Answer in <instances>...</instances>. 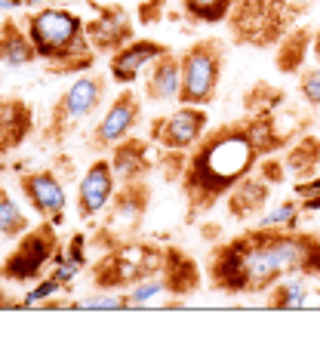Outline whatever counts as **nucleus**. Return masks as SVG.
I'll use <instances>...</instances> for the list:
<instances>
[{"instance_id":"obj_1","label":"nucleus","mask_w":320,"mask_h":360,"mask_svg":"<svg viewBox=\"0 0 320 360\" xmlns=\"http://www.w3.org/2000/svg\"><path fill=\"white\" fill-rule=\"evenodd\" d=\"M299 133L305 129H281L277 111L243 114L203 133L200 142L188 151V167L179 182L188 210L185 219L197 222L210 210H216L243 176L256 173L262 158L283 151Z\"/></svg>"},{"instance_id":"obj_2","label":"nucleus","mask_w":320,"mask_h":360,"mask_svg":"<svg viewBox=\"0 0 320 360\" xmlns=\"http://www.w3.org/2000/svg\"><path fill=\"white\" fill-rule=\"evenodd\" d=\"M286 274L320 283V234L299 228H246L210 250V286L225 296H259Z\"/></svg>"},{"instance_id":"obj_3","label":"nucleus","mask_w":320,"mask_h":360,"mask_svg":"<svg viewBox=\"0 0 320 360\" xmlns=\"http://www.w3.org/2000/svg\"><path fill=\"white\" fill-rule=\"evenodd\" d=\"M37 59L49 65L53 75H87L98 53L87 37V19L65 6H40L22 19Z\"/></svg>"},{"instance_id":"obj_4","label":"nucleus","mask_w":320,"mask_h":360,"mask_svg":"<svg viewBox=\"0 0 320 360\" xmlns=\"http://www.w3.org/2000/svg\"><path fill=\"white\" fill-rule=\"evenodd\" d=\"M167 247L151 240H123L117 247L105 250L93 265H89V283L96 292H117L129 286L148 281V277L160 274Z\"/></svg>"},{"instance_id":"obj_5","label":"nucleus","mask_w":320,"mask_h":360,"mask_svg":"<svg viewBox=\"0 0 320 360\" xmlns=\"http://www.w3.org/2000/svg\"><path fill=\"white\" fill-rule=\"evenodd\" d=\"M299 15L293 13L290 0H234L228 15L231 40L241 46L268 50L283 40V34L295 25Z\"/></svg>"},{"instance_id":"obj_6","label":"nucleus","mask_w":320,"mask_h":360,"mask_svg":"<svg viewBox=\"0 0 320 360\" xmlns=\"http://www.w3.org/2000/svg\"><path fill=\"white\" fill-rule=\"evenodd\" d=\"M151 198H154L151 185L145 179H139V182H120L108 210H105L102 225H96L93 237H89V247L105 252L123 240L139 237V231L145 225V216H148V207H151Z\"/></svg>"},{"instance_id":"obj_7","label":"nucleus","mask_w":320,"mask_h":360,"mask_svg":"<svg viewBox=\"0 0 320 360\" xmlns=\"http://www.w3.org/2000/svg\"><path fill=\"white\" fill-rule=\"evenodd\" d=\"M105 93H108V75H96V71H87L80 75L74 84L65 89V93L56 99L53 111H49L44 129V142H53V145H62L74 129L84 124L87 117L102 108L105 102Z\"/></svg>"},{"instance_id":"obj_8","label":"nucleus","mask_w":320,"mask_h":360,"mask_svg":"<svg viewBox=\"0 0 320 360\" xmlns=\"http://www.w3.org/2000/svg\"><path fill=\"white\" fill-rule=\"evenodd\" d=\"M179 65H182V86L176 102L200 105V108L216 102L222 68H225V44L219 37L194 40L179 53Z\"/></svg>"},{"instance_id":"obj_9","label":"nucleus","mask_w":320,"mask_h":360,"mask_svg":"<svg viewBox=\"0 0 320 360\" xmlns=\"http://www.w3.org/2000/svg\"><path fill=\"white\" fill-rule=\"evenodd\" d=\"M56 222L49 219H40L37 225H31L15 247L6 252V259L0 262V281L6 283H34L44 277L46 265H53L56 256L62 250L59 231H56Z\"/></svg>"},{"instance_id":"obj_10","label":"nucleus","mask_w":320,"mask_h":360,"mask_svg":"<svg viewBox=\"0 0 320 360\" xmlns=\"http://www.w3.org/2000/svg\"><path fill=\"white\" fill-rule=\"evenodd\" d=\"M210 129V114L200 105H182L167 117H154L148 124V139L160 151H191Z\"/></svg>"},{"instance_id":"obj_11","label":"nucleus","mask_w":320,"mask_h":360,"mask_svg":"<svg viewBox=\"0 0 320 360\" xmlns=\"http://www.w3.org/2000/svg\"><path fill=\"white\" fill-rule=\"evenodd\" d=\"M139 120H142V99L136 96L133 86H120V93L111 99L108 111L102 114V120H98L93 136H89V151L108 154L120 139L133 136Z\"/></svg>"},{"instance_id":"obj_12","label":"nucleus","mask_w":320,"mask_h":360,"mask_svg":"<svg viewBox=\"0 0 320 360\" xmlns=\"http://www.w3.org/2000/svg\"><path fill=\"white\" fill-rule=\"evenodd\" d=\"M117 176H114V167H111V158L108 154H98V158L87 167L84 179H80V188H77V219L80 222H96L117 191Z\"/></svg>"},{"instance_id":"obj_13","label":"nucleus","mask_w":320,"mask_h":360,"mask_svg":"<svg viewBox=\"0 0 320 360\" xmlns=\"http://www.w3.org/2000/svg\"><path fill=\"white\" fill-rule=\"evenodd\" d=\"M87 37L98 56H114L136 40V25L120 4H102L96 6L93 19H87Z\"/></svg>"},{"instance_id":"obj_14","label":"nucleus","mask_w":320,"mask_h":360,"mask_svg":"<svg viewBox=\"0 0 320 360\" xmlns=\"http://www.w3.org/2000/svg\"><path fill=\"white\" fill-rule=\"evenodd\" d=\"M19 188L40 219H49L56 225L65 222V182L53 169H22Z\"/></svg>"},{"instance_id":"obj_15","label":"nucleus","mask_w":320,"mask_h":360,"mask_svg":"<svg viewBox=\"0 0 320 360\" xmlns=\"http://www.w3.org/2000/svg\"><path fill=\"white\" fill-rule=\"evenodd\" d=\"M163 53H169V46L160 44V40H154V37L129 40L123 50L108 56V77H111V84L133 86L136 80L145 75V68H151V65L158 62Z\"/></svg>"},{"instance_id":"obj_16","label":"nucleus","mask_w":320,"mask_h":360,"mask_svg":"<svg viewBox=\"0 0 320 360\" xmlns=\"http://www.w3.org/2000/svg\"><path fill=\"white\" fill-rule=\"evenodd\" d=\"M34 127V108L22 96H0V160L22 148Z\"/></svg>"},{"instance_id":"obj_17","label":"nucleus","mask_w":320,"mask_h":360,"mask_svg":"<svg viewBox=\"0 0 320 360\" xmlns=\"http://www.w3.org/2000/svg\"><path fill=\"white\" fill-rule=\"evenodd\" d=\"M154 148L158 145L151 139H139V136H127L120 139L117 145L108 151L111 167L117 182H139V179H148L154 173Z\"/></svg>"},{"instance_id":"obj_18","label":"nucleus","mask_w":320,"mask_h":360,"mask_svg":"<svg viewBox=\"0 0 320 360\" xmlns=\"http://www.w3.org/2000/svg\"><path fill=\"white\" fill-rule=\"evenodd\" d=\"M160 283L167 290V296L176 299H188L194 292H200L203 286V271L197 265V259L191 252H185L182 247H167V256H163V268H160Z\"/></svg>"},{"instance_id":"obj_19","label":"nucleus","mask_w":320,"mask_h":360,"mask_svg":"<svg viewBox=\"0 0 320 360\" xmlns=\"http://www.w3.org/2000/svg\"><path fill=\"white\" fill-rule=\"evenodd\" d=\"M271 188L274 185H271L268 179H262L259 169L250 176H243L241 182L225 194L228 216H231L234 222H246V219H252V216H262L268 207V200H271Z\"/></svg>"},{"instance_id":"obj_20","label":"nucleus","mask_w":320,"mask_h":360,"mask_svg":"<svg viewBox=\"0 0 320 360\" xmlns=\"http://www.w3.org/2000/svg\"><path fill=\"white\" fill-rule=\"evenodd\" d=\"M283 167L286 176L295 179V182H305V179L320 173V136L305 129L293 139L283 148Z\"/></svg>"},{"instance_id":"obj_21","label":"nucleus","mask_w":320,"mask_h":360,"mask_svg":"<svg viewBox=\"0 0 320 360\" xmlns=\"http://www.w3.org/2000/svg\"><path fill=\"white\" fill-rule=\"evenodd\" d=\"M179 86H182V65H179V53L169 50L151 65V71H148L145 99L148 102H176Z\"/></svg>"},{"instance_id":"obj_22","label":"nucleus","mask_w":320,"mask_h":360,"mask_svg":"<svg viewBox=\"0 0 320 360\" xmlns=\"http://www.w3.org/2000/svg\"><path fill=\"white\" fill-rule=\"evenodd\" d=\"M34 62H37V50L22 22H15L13 15L0 19V65L25 68V65H34Z\"/></svg>"},{"instance_id":"obj_23","label":"nucleus","mask_w":320,"mask_h":360,"mask_svg":"<svg viewBox=\"0 0 320 360\" xmlns=\"http://www.w3.org/2000/svg\"><path fill=\"white\" fill-rule=\"evenodd\" d=\"M317 281H311L305 274H286L281 277L271 290L265 292V308L274 311H295V308H308L314 302V286Z\"/></svg>"},{"instance_id":"obj_24","label":"nucleus","mask_w":320,"mask_h":360,"mask_svg":"<svg viewBox=\"0 0 320 360\" xmlns=\"http://www.w3.org/2000/svg\"><path fill=\"white\" fill-rule=\"evenodd\" d=\"M311 40H314V28L311 25H293L283 34V40L274 50V65L281 75H299L308 62Z\"/></svg>"},{"instance_id":"obj_25","label":"nucleus","mask_w":320,"mask_h":360,"mask_svg":"<svg viewBox=\"0 0 320 360\" xmlns=\"http://www.w3.org/2000/svg\"><path fill=\"white\" fill-rule=\"evenodd\" d=\"M283 105V89L259 80L243 93V114H274Z\"/></svg>"},{"instance_id":"obj_26","label":"nucleus","mask_w":320,"mask_h":360,"mask_svg":"<svg viewBox=\"0 0 320 360\" xmlns=\"http://www.w3.org/2000/svg\"><path fill=\"white\" fill-rule=\"evenodd\" d=\"M234 0H182V10L197 25H222L231 15Z\"/></svg>"},{"instance_id":"obj_27","label":"nucleus","mask_w":320,"mask_h":360,"mask_svg":"<svg viewBox=\"0 0 320 360\" xmlns=\"http://www.w3.org/2000/svg\"><path fill=\"white\" fill-rule=\"evenodd\" d=\"M28 228H31L28 216H25L22 207L13 200V194L0 185V234H4V240H19Z\"/></svg>"},{"instance_id":"obj_28","label":"nucleus","mask_w":320,"mask_h":360,"mask_svg":"<svg viewBox=\"0 0 320 360\" xmlns=\"http://www.w3.org/2000/svg\"><path fill=\"white\" fill-rule=\"evenodd\" d=\"M299 219H302V203H299V198H295V200L277 203L268 216L259 219V225H265V228H299Z\"/></svg>"},{"instance_id":"obj_29","label":"nucleus","mask_w":320,"mask_h":360,"mask_svg":"<svg viewBox=\"0 0 320 360\" xmlns=\"http://www.w3.org/2000/svg\"><path fill=\"white\" fill-rule=\"evenodd\" d=\"M158 167L163 169L167 182H182L188 167V151H160L158 148Z\"/></svg>"},{"instance_id":"obj_30","label":"nucleus","mask_w":320,"mask_h":360,"mask_svg":"<svg viewBox=\"0 0 320 360\" xmlns=\"http://www.w3.org/2000/svg\"><path fill=\"white\" fill-rule=\"evenodd\" d=\"M299 96L308 108L320 111V68H302L299 71Z\"/></svg>"},{"instance_id":"obj_31","label":"nucleus","mask_w":320,"mask_h":360,"mask_svg":"<svg viewBox=\"0 0 320 360\" xmlns=\"http://www.w3.org/2000/svg\"><path fill=\"white\" fill-rule=\"evenodd\" d=\"M256 169H259V176H262V179H268L271 185H283V179H286L283 158H277V154H268V158H262Z\"/></svg>"},{"instance_id":"obj_32","label":"nucleus","mask_w":320,"mask_h":360,"mask_svg":"<svg viewBox=\"0 0 320 360\" xmlns=\"http://www.w3.org/2000/svg\"><path fill=\"white\" fill-rule=\"evenodd\" d=\"M160 13H163V0L142 4V6H139V22H142V25H154V22L160 19Z\"/></svg>"},{"instance_id":"obj_33","label":"nucleus","mask_w":320,"mask_h":360,"mask_svg":"<svg viewBox=\"0 0 320 360\" xmlns=\"http://www.w3.org/2000/svg\"><path fill=\"white\" fill-rule=\"evenodd\" d=\"M0 308H25L22 305V299H15V296H10V292L0 286Z\"/></svg>"},{"instance_id":"obj_34","label":"nucleus","mask_w":320,"mask_h":360,"mask_svg":"<svg viewBox=\"0 0 320 360\" xmlns=\"http://www.w3.org/2000/svg\"><path fill=\"white\" fill-rule=\"evenodd\" d=\"M290 6H293V13H295V15H305L311 6H314V0H290Z\"/></svg>"},{"instance_id":"obj_35","label":"nucleus","mask_w":320,"mask_h":360,"mask_svg":"<svg viewBox=\"0 0 320 360\" xmlns=\"http://www.w3.org/2000/svg\"><path fill=\"white\" fill-rule=\"evenodd\" d=\"M37 0H0V10H13V6H31Z\"/></svg>"},{"instance_id":"obj_36","label":"nucleus","mask_w":320,"mask_h":360,"mask_svg":"<svg viewBox=\"0 0 320 360\" xmlns=\"http://www.w3.org/2000/svg\"><path fill=\"white\" fill-rule=\"evenodd\" d=\"M311 53H314V59L320 62V28L314 31V40H311Z\"/></svg>"},{"instance_id":"obj_37","label":"nucleus","mask_w":320,"mask_h":360,"mask_svg":"<svg viewBox=\"0 0 320 360\" xmlns=\"http://www.w3.org/2000/svg\"><path fill=\"white\" fill-rule=\"evenodd\" d=\"M0 240H4V234H0Z\"/></svg>"}]
</instances>
